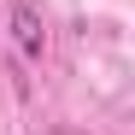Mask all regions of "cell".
Listing matches in <instances>:
<instances>
[{"label": "cell", "mask_w": 135, "mask_h": 135, "mask_svg": "<svg viewBox=\"0 0 135 135\" xmlns=\"http://www.w3.org/2000/svg\"><path fill=\"white\" fill-rule=\"evenodd\" d=\"M53 135H82V129H71V123H53Z\"/></svg>", "instance_id": "cell-2"}, {"label": "cell", "mask_w": 135, "mask_h": 135, "mask_svg": "<svg viewBox=\"0 0 135 135\" xmlns=\"http://www.w3.org/2000/svg\"><path fill=\"white\" fill-rule=\"evenodd\" d=\"M12 35H18V47H24V59L47 53V30H41V18H35L30 0H12Z\"/></svg>", "instance_id": "cell-1"}]
</instances>
